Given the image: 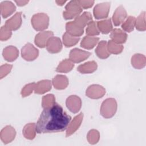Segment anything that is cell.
Instances as JSON below:
<instances>
[{
	"instance_id": "6da1fadb",
	"label": "cell",
	"mask_w": 146,
	"mask_h": 146,
	"mask_svg": "<svg viewBox=\"0 0 146 146\" xmlns=\"http://www.w3.org/2000/svg\"><path fill=\"white\" fill-rule=\"evenodd\" d=\"M71 117L56 103L42 112L36 124V131L38 133H48L62 132L66 130Z\"/></svg>"
},
{
	"instance_id": "7a4b0ae2",
	"label": "cell",
	"mask_w": 146,
	"mask_h": 146,
	"mask_svg": "<svg viewBox=\"0 0 146 146\" xmlns=\"http://www.w3.org/2000/svg\"><path fill=\"white\" fill-rule=\"evenodd\" d=\"M117 107V102L114 98H107L103 102L100 107V113L103 117L109 119L115 115Z\"/></svg>"
},
{
	"instance_id": "3957f363",
	"label": "cell",
	"mask_w": 146,
	"mask_h": 146,
	"mask_svg": "<svg viewBox=\"0 0 146 146\" xmlns=\"http://www.w3.org/2000/svg\"><path fill=\"white\" fill-rule=\"evenodd\" d=\"M82 12L78 1L74 0L69 2L65 7V10L63 12V17L66 20L76 18Z\"/></svg>"
},
{
	"instance_id": "277c9868",
	"label": "cell",
	"mask_w": 146,
	"mask_h": 146,
	"mask_svg": "<svg viewBox=\"0 0 146 146\" xmlns=\"http://www.w3.org/2000/svg\"><path fill=\"white\" fill-rule=\"evenodd\" d=\"M31 22L35 30L43 31L49 25V17L45 13H37L32 17Z\"/></svg>"
},
{
	"instance_id": "5b68a950",
	"label": "cell",
	"mask_w": 146,
	"mask_h": 146,
	"mask_svg": "<svg viewBox=\"0 0 146 146\" xmlns=\"http://www.w3.org/2000/svg\"><path fill=\"white\" fill-rule=\"evenodd\" d=\"M39 55L38 50L31 43H26L21 49L22 57L27 61H33L35 60Z\"/></svg>"
},
{
	"instance_id": "8992f818",
	"label": "cell",
	"mask_w": 146,
	"mask_h": 146,
	"mask_svg": "<svg viewBox=\"0 0 146 146\" xmlns=\"http://www.w3.org/2000/svg\"><path fill=\"white\" fill-rule=\"evenodd\" d=\"M110 2H106L97 4L93 10L94 17L96 19L106 18L109 14L110 9Z\"/></svg>"
},
{
	"instance_id": "52a82bcc",
	"label": "cell",
	"mask_w": 146,
	"mask_h": 146,
	"mask_svg": "<svg viewBox=\"0 0 146 146\" xmlns=\"http://www.w3.org/2000/svg\"><path fill=\"white\" fill-rule=\"evenodd\" d=\"M106 94V89L99 84H92L86 90V95L87 97L98 99L102 98Z\"/></svg>"
},
{
	"instance_id": "ba28073f",
	"label": "cell",
	"mask_w": 146,
	"mask_h": 146,
	"mask_svg": "<svg viewBox=\"0 0 146 146\" xmlns=\"http://www.w3.org/2000/svg\"><path fill=\"white\" fill-rule=\"evenodd\" d=\"M91 55V52L75 48L71 50L69 55V59L73 63H80L87 59Z\"/></svg>"
},
{
	"instance_id": "9c48e42d",
	"label": "cell",
	"mask_w": 146,
	"mask_h": 146,
	"mask_svg": "<svg viewBox=\"0 0 146 146\" xmlns=\"http://www.w3.org/2000/svg\"><path fill=\"white\" fill-rule=\"evenodd\" d=\"M66 105L70 111L76 113L79 112L81 108L82 100L76 95H71L67 98Z\"/></svg>"
},
{
	"instance_id": "30bf717a",
	"label": "cell",
	"mask_w": 146,
	"mask_h": 146,
	"mask_svg": "<svg viewBox=\"0 0 146 146\" xmlns=\"http://www.w3.org/2000/svg\"><path fill=\"white\" fill-rule=\"evenodd\" d=\"M16 131L11 125L5 127L1 131L0 137L5 144L11 143L15 137Z\"/></svg>"
},
{
	"instance_id": "8fae6325",
	"label": "cell",
	"mask_w": 146,
	"mask_h": 146,
	"mask_svg": "<svg viewBox=\"0 0 146 146\" xmlns=\"http://www.w3.org/2000/svg\"><path fill=\"white\" fill-rule=\"evenodd\" d=\"M46 47L47 50L50 53H58L62 50V41L58 37L52 36L48 40Z\"/></svg>"
},
{
	"instance_id": "7c38bea8",
	"label": "cell",
	"mask_w": 146,
	"mask_h": 146,
	"mask_svg": "<svg viewBox=\"0 0 146 146\" xmlns=\"http://www.w3.org/2000/svg\"><path fill=\"white\" fill-rule=\"evenodd\" d=\"M54 33L51 31H43L35 35L34 39L35 44L40 48H44L46 46L48 40L53 36Z\"/></svg>"
},
{
	"instance_id": "4fadbf2b",
	"label": "cell",
	"mask_w": 146,
	"mask_h": 146,
	"mask_svg": "<svg viewBox=\"0 0 146 146\" xmlns=\"http://www.w3.org/2000/svg\"><path fill=\"white\" fill-rule=\"evenodd\" d=\"M83 119V113H80L75 116L73 120L70 122L66 131V137H68L72 135L80 126Z\"/></svg>"
},
{
	"instance_id": "5bb4252c",
	"label": "cell",
	"mask_w": 146,
	"mask_h": 146,
	"mask_svg": "<svg viewBox=\"0 0 146 146\" xmlns=\"http://www.w3.org/2000/svg\"><path fill=\"white\" fill-rule=\"evenodd\" d=\"M127 17L125 9L122 5H120L115 10L113 15L112 21L113 24L116 26H118L124 22Z\"/></svg>"
},
{
	"instance_id": "9a60e30c",
	"label": "cell",
	"mask_w": 146,
	"mask_h": 146,
	"mask_svg": "<svg viewBox=\"0 0 146 146\" xmlns=\"http://www.w3.org/2000/svg\"><path fill=\"white\" fill-rule=\"evenodd\" d=\"M21 15V12L17 13L11 18L6 21L5 26L11 30L15 31L18 30L22 25Z\"/></svg>"
},
{
	"instance_id": "2e32d148",
	"label": "cell",
	"mask_w": 146,
	"mask_h": 146,
	"mask_svg": "<svg viewBox=\"0 0 146 146\" xmlns=\"http://www.w3.org/2000/svg\"><path fill=\"white\" fill-rule=\"evenodd\" d=\"M2 55L6 61L11 62L14 61L18 57L19 51L15 46H9L3 49Z\"/></svg>"
},
{
	"instance_id": "e0dca14e",
	"label": "cell",
	"mask_w": 146,
	"mask_h": 146,
	"mask_svg": "<svg viewBox=\"0 0 146 146\" xmlns=\"http://www.w3.org/2000/svg\"><path fill=\"white\" fill-rule=\"evenodd\" d=\"M110 38L113 42L121 44L126 42L127 34L120 29H114L111 31Z\"/></svg>"
},
{
	"instance_id": "ac0fdd59",
	"label": "cell",
	"mask_w": 146,
	"mask_h": 146,
	"mask_svg": "<svg viewBox=\"0 0 146 146\" xmlns=\"http://www.w3.org/2000/svg\"><path fill=\"white\" fill-rule=\"evenodd\" d=\"M1 13L3 18H6L11 15L16 10V7L11 1H3L0 5Z\"/></svg>"
},
{
	"instance_id": "d6986e66",
	"label": "cell",
	"mask_w": 146,
	"mask_h": 146,
	"mask_svg": "<svg viewBox=\"0 0 146 146\" xmlns=\"http://www.w3.org/2000/svg\"><path fill=\"white\" fill-rule=\"evenodd\" d=\"M66 33L71 36L79 37L83 34L84 29L78 26L74 21L68 22L66 25Z\"/></svg>"
},
{
	"instance_id": "ffe728a7",
	"label": "cell",
	"mask_w": 146,
	"mask_h": 146,
	"mask_svg": "<svg viewBox=\"0 0 146 146\" xmlns=\"http://www.w3.org/2000/svg\"><path fill=\"white\" fill-rule=\"evenodd\" d=\"M54 88L56 90H64L68 85V79L65 75H57L52 80Z\"/></svg>"
},
{
	"instance_id": "44dd1931",
	"label": "cell",
	"mask_w": 146,
	"mask_h": 146,
	"mask_svg": "<svg viewBox=\"0 0 146 146\" xmlns=\"http://www.w3.org/2000/svg\"><path fill=\"white\" fill-rule=\"evenodd\" d=\"M51 89V82L49 80L39 81L35 84L34 92L37 94H43Z\"/></svg>"
},
{
	"instance_id": "7402d4cb",
	"label": "cell",
	"mask_w": 146,
	"mask_h": 146,
	"mask_svg": "<svg viewBox=\"0 0 146 146\" xmlns=\"http://www.w3.org/2000/svg\"><path fill=\"white\" fill-rule=\"evenodd\" d=\"M95 53L99 58L102 59H105L110 55L107 48V42L106 40L99 42L95 50Z\"/></svg>"
},
{
	"instance_id": "603a6c76",
	"label": "cell",
	"mask_w": 146,
	"mask_h": 146,
	"mask_svg": "<svg viewBox=\"0 0 146 146\" xmlns=\"http://www.w3.org/2000/svg\"><path fill=\"white\" fill-rule=\"evenodd\" d=\"M91 21H92V18L91 14L89 12H84L83 14L75 18L74 21L76 25L83 29L87 26V25Z\"/></svg>"
},
{
	"instance_id": "cb8c5ba5",
	"label": "cell",
	"mask_w": 146,
	"mask_h": 146,
	"mask_svg": "<svg viewBox=\"0 0 146 146\" xmlns=\"http://www.w3.org/2000/svg\"><path fill=\"white\" fill-rule=\"evenodd\" d=\"M97 67L98 65L96 62L92 60L79 65L77 68V70L81 74H91L96 71Z\"/></svg>"
},
{
	"instance_id": "d4e9b609",
	"label": "cell",
	"mask_w": 146,
	"mask_h": 146,
	"mask_svg": "<svg viewBox=\"0 0 146 146\" xmlns=\"http://www.w3.org/2000/svg\"><path fill=\"white\" fill-rule=\"evenodd\" d=\"M146 58L141 54H135L131 58V64L136 69H141L145 66Z\"/></svg>"
},
{
	"instance_id": "484cf974",
	"label": "cell",
	"mask_w": 146,
	"mask_h": 146,
	"mask_svg": "<svg viewBox=\"0 0 146 146\" xmlns=\"http://www.w3.org/2000/svg\"><path fill=\"white\" fill-rule=\"evenodd\" d=\"M99 38L96 36H86L80 43V46L84 48L90 50L93 48L99 42Z\"/></svg>"
},
{
	"instance_id": "4316f807",
	"label": "cell",
	"mask_w": 146,
	"mask_h": 146,
	"mask_svg": "<svg viewBox=\"0 0 146 146\" xmlns=\"http://www.w3.org/2000/svg\"><path fill=\"white\" fill-rule=\"evenodd\" d=\"M96 23L99 31L103 34H107L112 30L113 27L110 18L99 21Z\"/></svg>"
},
{
	"instance_id": "83f0119b",
	"label": "cell",
	"mask_w": 146,
	"mask_h": 146,
	"mask_svg": "<svg viewBox=\"0 0 146 146\" xmlns=\"http://www.w3.org/2000/svg\"><path fill=\"white\" fill-rule=\"evenodd\" d=\"M36 124L34 123H30L26 124L23 129L24 137L29 140H33L36 135Z\"/></svg>"
},
{
	"instance_id": "f1b7e54d",
	"label": "cell",
	"mask_w": 146,
	"mask_h": 146,
	"mask_svg": "<svg viewBox=\"0 0 146 146\" xmlns=\"http://www.w3.org/2000/svg\"><path fill=\"white\" fill-rule=\"evenodd\" d=\"M74 67V63L70 59H66L60 62L56 68V71L58 72L66 73L71 71Z\"/></svg>"
},
{
	"instance_id": "f546056e",
	"label": "cell",
	"mask_w": 146,
	"mask_h": 146,
	"mask_svg": "<svg viewBox=\"0 0 146 146\" xmlns=\"http://www.w3.org/2000/svg\"><path fill=\"white\" fill-rule=\"evenodd\" d=\"M136 18L133 16H129L121 25L122 29L128 33H131L135 27Z\"/></svg>"
},
{
	"instance_id": "4dcf8cb0",
	"label": "cell",
	"mask_w": 146,
	"mask_h": 146,
	"mask_svg": "<svg viewBox=\"0 0 146 146\" xmlns=\"http://www.w3.org/2000/svg\"><path fill=\"white\" fill-rule=\"evenodd\" d=\"M79 40V37L71 36L66 32L63 35V43L66 47H70L76 44Z\"/></svg>"
},
{
	"instance_id": "1f68e13d",
	"label": "cell",
	"mask_w": 146,
	"mask_h": 146,
	"mask_svg": "<svg viewBox=\"0 0 146 146\" xmlns=\"http://www.w3.org/2000/svg\"><path fill=\"white\" fill-rule=\"evenodd\" d=\"M136 29L140 31H144L146 30L145 24V12H141L140 15L136 18L135 22Z\"/></svg>"
},
{
	"instance_id": "d6a6232c",
	"label": "cell",
	"mask_w": 146,
	"mask_h": 146,
	"mask_svg": "<svg viewBox=\"0 0 146 146\" xmlns=\"http://www.w3.org/2000/svg\"><path fill=\"white\" fill-rule=\"evenodd\" d=\"M107 48L110 54H119L123 51L124 47L123 45L116 43L110 40L107 43Z\"/></svg>"
},
{
	"instance_id": "836d02e7",
	"label": "cell",
	"mask_w": 146,
	"mask_h": 146,
	"mask_svg": "<svg viewBox=\"0 0 146 146\" xmlns=\"http://www.w3.org/2000/svg\"><path fill=\"white\" fill-rule=\"evenodd\" d=\"M55 104V98L52 94H47L42 98V106L43 109L51 107Z\"/></svg>"
},
{
	"instance_id": "e575fe53",
	"label": "cell",
	"mask_w": 146,
	"mask_h": 146,
	"mask_svg": "<svg viewBox=\"0 0 146 146\" xmlns=\"http://www.w3.org/2000/svg\"><path fill=\"white\" fill-rule=\"evenodd\" d=\"M100 31L98 28L97 23L95 21L90 22L88 25L86 29V34L88 36H95L98 35Z\"/></svg>"
},
{
	"instance_id": "d590c367",
	"label": "cell",
	"mask_w": 146,
	"mask_h": 146,
	"mask_svg": "<svg viewBox=\"0 0 146 146\" xmlns=\"http://www.w3.org/2000/svg\"><path fill=\"white\" fill-rule=\"evenodd\" d=\"M100 139V133L96 129L90 130L87 135V139L90 144H96Z\"/></svg>"
},
{
	"instance_id": "8d00e7d4",
	"label": "cell",
	"mask_w": 146,
	"mask_h": 146,
	"mask_svg": "<svg viewBox=\"0 0 146 146\" xmlns=\"http://www.w3.org/2000/svg\"><path fill=\"white\" fill-rule=\"evenodd\" d=\"M12 35L11 30L7 27L5 25L1 27L0 30V40L6 41L10 38Z\"/></svg>"
},
{
	"instance_id": "74e56055",
	"label": "cell",
	"mask_w": 146,
	"mask_h": 146,
	"mask_svg": "<svg viewBox=\"0 0 146 146\" xmlns=\"http://www.w3.org/2000/svg\"><path fill=\"white\" fill-rule=\"evenodd\" d=\"M35 84H36L35 83H31L25 85L21 91L22 96L23 98H25L29 96L34 90L35 87Z\"/></svg>"
},
{
	"instance_id": "f35d334b",
	"label": "cell",
	"mask_w": 146,
	"mask_h": 146,
	"mask_svg": "<svg viewBox=\"0 0 146 146\" xmlns=\"http://www.w3.org/2000/svg\"><path fill=\"white\" fill-rule=\"evenodd\" d=\"M13 66L11 64H5L2 65L0 67V78L2 79L8 75L10 72Z\"/></svg>"
},
{
	"instance_id": "ab89813d",
	"label": "cell",
	"mask_w": 146,
	"mask_h": 146,
	"mask_svg": "<svg viewBox=\"0 0 146 146\" xmlns=\"http://www.w3.org/2000/svg\"><path fill=\"white\" fill-rule=\"evenodd\" d=\"M82 9H88L91 7L94 4V1H78Z\"/></svg>"
},
{
	"instance_id": "60d3db41",
	"label": "cell",
	"mask_w": 146,
	"mask_h": 146,
	"mask_svg": "<svg viewBox=\"0 0 146 146\" xmlns=\"http://www.w3.org/2000/svg\"><path fill=\"white\" fill-rule=\"evenodd\" d=\"M18 6H23L29 3V1H15Z\"/></svg>"
},
{
	"instance_id": "b9f144b4",
	"label": "cell",
	"mask_w": 146,
	"mask_h": 146,
	"mask_svg": "<svg viewBox=\"0 0 146 146\" xmlns=\"http://www.w3.org/2000/svg\"><path fill=\"white\" fill-rule=\"evenodd\" d=\"M55 2L58 5L63 6L66 2V1H56Z\"/></svg>"
}]
</instances>
